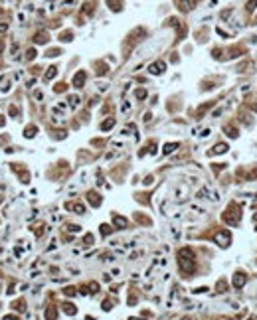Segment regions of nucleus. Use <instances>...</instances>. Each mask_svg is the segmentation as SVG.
Segmentation results:
<instances>
[{
	"label": "nucleus",
	"mask_w": 257,
	"mask_h": 320,
	"mask_svg": "<svg viewBox=\"0 0 257 320\" xmlns=\"http://www.w3.org/2000/svg\"><path fill=\"white\" fill-rule=\"evenodd\" d=\"M245 281H247V275H245V273H241V271H237L233 275V287L235 289H241L243 285H245Z\"/></svg>",
	"instance_id": "obj_1"
},
{
	"label": "nucleus",
	"mask_w": 257,
	"mask_h": 320,
	"mask_svg": "<svg viewBox=\"0 0 257 320\" xmlns=\"http://www.w3.org/2000/svg\"><path fill=\"white\" fill-rule=\"evenodd\" d=\"M164 69H166V64H164V61H154V64L149 67V71H150L152 75H160Z\"/></svg>",
	"instance_id": "obj_2"
},
{
	"label": "nucleus",
	"mask_w": 257,
	"mask_h": 320,
	"mask_svg": "<svg viewBox=\"0 0 257 320\" xmlns=\"http://www.w3.org/2000/svg\"><path fill=\"white\" fill-rule=\"evenodd\" d=\"M224 152H227V144H224V142H220L218 146H214L210 150V154H224Z\"/></svg>",
	"instance_id": "obj_3"
},
{
	"label": "nucleus",
	"mask_w": 257,
	"mask_h": 320,
	"mask_svg": "<svg viewBox=\"0 0 257 320\" xmlns=\"http://www.w3.org/2000/svg\"><path fill=\"white\" fill-rule=\"evenodd\" d=\"M83 79H85V73H83V71H79V73L73 77V85H75V87H81V85H83Z\"/></svg>",
	"instance_id": "obj_4"
},
{
	"label": "nucleus",
	"mask_w": 257,
	"mask_h": 320,
	"mask_svg": "<svg viewBox=\"0 0 257 320\" xmlns=\"http://www.w3.org/2000/svg\"><path fill=\"white\" fill-rule=\"evenodd\" d=\"M113 127H115V119H107L105 123H101V130H105V133H107V130H111Z\"/></svg>",
	"instance_id": "obj_5"
},
{
	"label": "nucleus",
	"mask_w": 257,
	"mask_h": 320,
	"mask_svg": "<svg viewBox=\"0 0 257 320\" xmlns=\"http://www.w3.org/2000/svg\"><path fill=\"white\" fill-rule=\"evenodd\" d=\"M79 103H81V97H79V95H71V97H69V107H71V109H75Z\"/></svg>",
	"instance_id": "obj_6"
},
{
	"label": "nucleus",
	"mask_w": 257,
	"mask_h": 320,
	"mask_svg": "<svg viewBox=\"0 0 257 320\" xmlns=\"http://www.w3.org/2000/svg\"><path fill=\"white\" fill-rule=\"evenodd\" d=\"M178 148V142H168L166 146H164V154H170L172 150H176Z\"/></svg>",
	"instance_id": "obj_7"
},
{
	"label": "nucleus",
	"mask_w": 257,
	"mask_h": 320,
	"mask_svg": "<svg viewBox=\"0 0 257 320\" xmlns=\"http://www.w3.org/2000/svg\"><path fill=\"white\" fill-rule=\"evenodd\" d=\"M56 73H57V67H56V65H52V67L48 69V73H46V79H52Z\"/></svg>",
	"instance_id": "obj_8"
},
{
	"label": "nucleus",
	"mask_w": 257,
	"mask_h": 320,
	"mask_svg": "<svg viewBox=\"0 0 257 320\" xmlns=\"http://www.w3.org/2000/svg\"><path fill=\"white\" fill-rule=\"evenodd\" d=\"M121 111H123L125 115H129V111H130V103H129V101H123V105H121Z\"/></svg>",
	"instance_id": "obj_9"
},
{
	"label": "nucleus",
	"mask_w": 257,
	"mask_h": 320,
	"mask_svg": "<svg viewBox=\"0 0 257 320\" xmlns=\"http://www.w3.org/2000/svg\"><path fill=\"white\" fill-rule=\"evenodd\" d=\"M226 134H227V136H231V138H235V136H237V130H233L231 127H226Z\"/></svg>",
	"instance_id": "obj_10"
},
{
	"label": "nucleus",
	"mask_w": 257,
	"mask_h": 320,
	"mask_svg": "<svg viewBox=\"0 0 257 320\" xmlns=\"http://www.w3.org/2000/svg\"><path fill=\"white\" fill-rule=\"evenodd\" d=\"M255 8H257V0H249V2H247V10H249V12H253Z\"/></svg>",
	"instance_id": "obj_11"
},
{
	"label": "nucleus",
	"mask_w": 257,
	"mask_h": 320,
	"mask_svg": "<svg viewBox=\"0 0 257 320\" xmlns=\"http://www.w3.org/2000/svg\"><path fill=\"white\" fill-rule=\"evenodd\" d=\"M134 95H137V99H138V101H142V99L146 97V91H145V89H138V91H137Z\"/></svg>",
	"instance_id": "obj_12"
},
{
	"label": "nucleus",
	"mask_w": 257,
	"mask_h": 320,
	"mask_svg": "<svg viewBox=\"0 0 257 320\" xmlns=\"http://www.w3.org/2000/svg\"><path fill=\"white\" fill-rule=\"evenodd\" d=\"M10 56H12V57H16V56H18V44H16V42H14V44H12V49H10Z\"/></svg>",
	"instance_id": "obj_13"
},
{
	"label": "nucleus",
	"mask_w": 257,
	"mask_h": 320,
	"mask_svg": "<svg viewBox=\"0 0 257 320\" xmlns=\"http://www.w3.org/2000/svg\"><path fill=\"white\" fill-rule=\"evenodd\" d=\"M115 221H117V227H125L127 225V220H123V217H115Z\"/></svg>",
	"instance_id": "obj_14"
},
{
	"label": "nucleus",
	"mask_w": 257,
	"mask_h": 320,
	"mask_svg": "<svg viewBox=\"0 0 257 320\" xmlns=\"http://www.w3.org/2000/svg\"><path fill=\"white\" fill-rule=\"evenodd\" d=\"M36 57V49H28V53H26V60H34Z\"/></svg>",
	"instance_id": "obj_15"
},
{
	"label": "nucleus",
	"mask_w": 257,
	"mask_h": 320,
	"mask_svg": "<svg viewBox=\"0 0 257 320\" xmlns=\"http://www.w3.org/2000/svg\"><path fill=\"white\" fill-rule=\"evenodd\" d=\"M89 200H91V204H99V196H95V194H89Z\"/></svg>",
	"instance_id": "obj_16"
},
{
	"label": "nucleus",
	"mask_w": 257,
	"mask_h": 320,
	"mask_svg": "<svg viewBox=\"0 0 257 320\" xmlns=\"http://www.w3.org/2000/svg\"><path fill=\"white\" fill-rule=\"evenodd\" d=\"M34 99L36 101H44V93H42V91H36V93H34Z\"/></svg>",
	"instance_id": "obj_17"
},
{
	"label": "nucleus",
	"mask_w": 257,
	"mask_h": 320,
	"mask_svg": "<svg viewBox=\"0 0 257 320\" xmlns=\"http://www.w3.org/2000/svg\"><path fill=\"white\" fill-rule=\"evenodd\" d=\"M18 22H20V24L26 22V14H24V12H20V14H18Z\"/></svg>",
	"instance_id": "obj_18"
},
{
	"label": "nucleus",
	"mask_w": 257,
	"mask_h": 320,
	"mask_svg": "<svg viewBox=\"0 0 257 320\" xmlns=\"http://www.w3.org/2000/svg\"><path fill=\"white\" fill-rule=\"evenodd\" d=\"M34 134H36V130H34V127H30L26 130V136H34Z\"/></svg>",
	"instance_id": "obj_19"
},
{
	"label": "nucleus",
	"mask_w": 257,
	"mask_h": 320,
	"mask_svg": "<svg viewBox=\"0 0 257 320\" xmlns=\"http://www.w3.org/2000/svg\"><path fill=\"white\" fill-rule=\"evenodd\" d=\"M109 231H111V229H109V227H107V225H101V233H103V235H107V233H109Z\"/></svg>",
	"instance_id": "obj_20"
},
{
	"label": "nucleus",
	"mask_w": 257,
	"mask_h": 320,
	"mask_svg": "<svg viewBox=\"0 0 257 320\" xmlns=\"http://www.w3.org/2000/svg\"><path fill=\"white\" fill-rule=\"evenodd\" d=\"M8 30V24H0V32H6Z\"/></svg>",
	"instance_id": "obj_21"
},
{
	"label": "nucleus",
	"mask_w": 257,
	"mask_h": 320,
	"mask_svg": "<svg viewBox=\"0 0 257 320\" xmlns=\"http://www.w3.org/2000/svg\"><path fill=\"white\" fill-rule=\"evenodd\" d=\"M14 318H16V316H6L4 320H14Z\"/></svg>",
	"instance_id": "obj_22"
},
{
	"label": "nucleus",
	"mask_w": 257,
	"mask_h": 320,
	"mask_svg": "<svg viewBox=\"0 0 257 320\" xmlns=\"http://www.w3.org/2000/svg\"><path fill=\"white\" fill-rule=\"evenodd\" d=\"M0 52H2V44H0Z\"/></svg>",
	"instance_id": "obj_23"
}]
</instances>
